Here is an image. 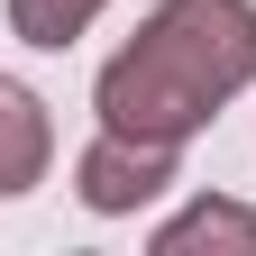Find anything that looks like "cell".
<instances>
[{
  "mask_svg": "<svg viewBox=\"0 0 256 256\" xmlns=\"http://www.w3.org/2000/svg\"><path fill=\"white\" fill-rule=\"evenodd\" d=\"M247 82H256V0H156L146 28L101 64L92 110L101 128L183 146Z\"/></svg>",
  "mask_w": 256,
  "mask_h": 256,
  "instance_id": "obj_1",
  "label": "cell"
},
{
  "mask_svg": "<svg viewBox=\"0 0 256 256\" xmlns=\"http://www.w3.org/2000/svg\"><path fill=\"white\" fill-rule=\"evenodd\" d=\"M174 183V146H156V138H128V128H101V138L82 146V165H74V192H82V210H138L156 202V192Z\"/></svg>",
  "mask_w": 256,
  "mask_h": 256,
  "instance_id": "obj_2",
  "label": "cell"
},
{
  "mask_svg": "<svg viewBox=\"0 0 256 256\" xmlns=\"http://www.w3.org/2000/svg\"><path fill=\"white\" fill-rule=\"evenodd\" d=\"M46 156H55V119H46V101H37L28 82L0 74V202H18V192L46 174Z\"/></svg>",
  "mask_w": 256,
  "mask_h": 256,
  "instance_id": "obj_3",
  "label": "cell"
},
{
  "mask_svg": "<svg viewBox=\"0 0 256 256\" xmlns=\"http://www.w3.org/2000/svg\"><path fill=\"white\" fill-rule=\"evenodd\" d=\"M183 247H238V256H256V210L192 202V210H174L165 229H156V256H183Z\"/></svg>",
  "mask_w": 256,
  "mask_h": 256,
  "instance_id": "obj_4",
  "label": "cell"
},
{
  "mask_svg": "<svg viewBox=\"0 0 256 256\" xmlns=\"http://www.w3.org/2000/svg\"><path fill=\"white\" fill-rule=\"evenodd\" d=\"M101 10H110V0H10V37H18V46L64 55V46H74V37H82Z\"/></svg>",
  "mask_w": 256,
  "mask_h": 256,
  "instance_id": "obj_5",
  "label": "cell"
}]
</instances>
